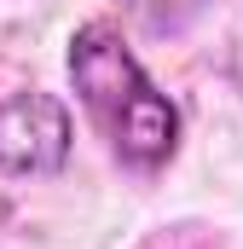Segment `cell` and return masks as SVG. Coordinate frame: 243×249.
Masks as SVG:
<instances>
[{
  "instance_id": "obj_1",
  "label": "cell",
  "mask_w": 243,
  "mask_h": 249,
  "mask_svg": "<svg viewBox=\"0 0 243 249\" xmlns=\"http://www.w3.org/2000/svg\"><path fill=\"white\" fill-rule=\"evenodd\" d=\"M69 81H75V99H81L87 122L99 127V139L110 145V157L122 168L156 174V168L174 162L180 105L145 75V64L133 58L127 35L110 18H87L69 35Z\"/></svg>"
},
{
  "instance_id": "obj_2",
  "label": "cell",
  "mask_w": 243,
  "mask_h": 249,
  "mask_svg": "<svg viewBox=\"0 0 243 249\" xmlns=\"http://www.w3.org/2000/svg\"><path fill=\"white\" fill-rule=\"evenodd\" d=\"M69 145H75V122H69L64 99L41 93V87H23V93L0 99V180L64 174Z\"/></svg>"
},
{
  "instance_id": "obj_3",
  "label": "cell",
  "mask_w": 243,
  "mask_h": 249,
  "mask_svg": "<svg viewBox=\"0 0 243 249\" xmlns=\"http://www.w3.org/2000/svg\"><path fill=\"white\" fill-rule=\"evenodd\" d=\"M122 12L139 29H151V35H180L185 23L203 12V0H122Z\"/></svg>"
}]
</instances>
